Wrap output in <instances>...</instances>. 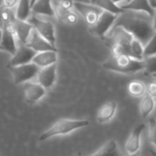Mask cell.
<instances>
[{"label":"cell","instance_id":"obj_1","mask_svg":"<svg viewBox=\"0 0 156 156\" xmlns=\"http://www.w3.org/2000/svg\"><path fill=\"white\" fill-rule=\"evenodd\" d=\"M117 27H121L131 33L144 46L155 32L153 27V16L144 12L133 10H124L118 15L112 28Z\"/></svg>","mask_w":156,"mask_h":156},{"label":"cell","instance_id":"obj_2","mask_svg":"<svg viewBox=\"0 0 156 156\" xmlns=\"http://www.w3.org/2000/svg\"><path fill=\"white\" fill-rule=\"evenodd\" d=\"M103 68L105 69L119 73L131 74L144 70V60H139L126 55L113 56L112 58L103 63Z\"/></svg>","mask_w":156,"mask_h":156},{"label":"cell","instance_id":"obj_3","mask_svg":"<svg viewBox=\"0 0 156 156\" xmlns=\"http://www.w3.org/2000/svg\"><path fill=\"white\" fill-rule=\"evenodd\" d=\"M90 122L87 120H72V119H61L58 121L52 127H50L47 132L43 133L39 136V141L43 142L51 137L57 135L68 134L73 131L88 126Z\"/></svg>","mask_w":156,"mask_h":156},{"label":"cell","instance_id":"obj_4","mask_svg":"<svg viewBox=\"0 0 156 156\" xmlns=\"http://www.w3.org/2000/svg\"><path fill=\"white\" fill-rule=\"evenodd\" d=\"M8 68L12 73L13 80L16 85L28 82L30 80L34 79L35 77H37V74L40 69L36 64L32 62L25 65L8 67Z\"/></svg>","mask_w":156,"mask_h":156},{"label":"cell","instance_id":"obj_5","mask_svg":"<svg viewBox=\"0 0 156 156\" xmlns=\"http://www.w3.org/2000/svg\"><path fill=\"white\" fill-rule=\"evenodd\" d=\"M36 31L43 37L47 41H48L52 46L56 47V33H55V27L52 22L45 19H41L37 17L36 15L30 16L27 20Z\"/></svg>","mask_w":156,"mask_h":156},{"label":"cell","instance_id":"obj_6","mask_svg":"<svg viewBox=\"0 0 156 156\" xmlns=\"http://www.w3.org/2000/svg\"><path fill=\"white\" fill-rule=\"evenodd\" d=\"M118 15L103 11L95 25L90 27V32L95 36L104 37L112 30Z\"/></svg>","mask_w":156,"mask_h":156},{"label":"cell","instance_id":"obj_7","mask_svg":"<svg viewBox=\"0 0 156 156\" xmlns=\"http://www.w3.org/2000/svg\"><path fill=\"white\" fill-rule=\"evenodd\" d=\"M74 8L82 16L85 22L90 27L96 24L101 14L103 12V10L97 5L85 2H74Z\"/></svg>","mask_w":156,"mask_h":156},{"label":"cell","instance_id":"obj_8","mask_svg":"<svg viewBox=\"0 0 156 156\" xmlns=\"http://www.w3.org/2000/svg\"><path fill=\"white\" fill-rule=\"evenodd\" d=\"M2 30L3 33L0 41V50L5 51L13 56L17 49V46H16L17 37L16 36L12 23L4 25L2 27Z\"/></svg>","mask_w":156,"mask_h":156},{"label":"cell","instance_id":"obj_9","mask_svg":"<svg viewBox=\"0 0 156 156\" xmlns=\"http://www.w3.org/2000/svg\"><path fill=\"white\" fill-rule=\"evenodd\" d=\"M25 101L28 105H34L46 95V89L39 83L26 82L23 87Z\"/></svg>","mask_w":156,"mask_h":156},{"label":"cell","instance_id":"obj_10","mask_svg":"<svg viewBox=\"0 0 156 156\" xmlns=\"http://www.w3.org/2000/svg\"><path fill=\"white\" fill-rule=\"evenodd\" d=\"M27 47L33 49L35 52H43V51H48V50H55L58 51L57 48L52 46L48 41H47L43 37H41L35 28L32 29L26 44Z\"/></svg>","mask_w":156,"mask_h":156},{"label":"cell","instance_id":"obj_11","mask_svg":"<svg viewBox=\"0 0 156 156\" xmlns=\"http://www.w3.org/2000/svg\"><path fill=\"white\" fill-rule=\"evenodd\" d=\"M36 54L37 52H35L30 48L20 44V46L17 47L16 53L12 56L7 67H16L31 63Z\"/></svg>","mask_w":156,"mask_h":156},{"label":"cell","instance_id":"obj_12","mask_svg":"<svg viewBox=\"0 0 156 156\" xmlns=\"http://www.w3.org/2000/svg\"><path fill=\"white\" fill-rule=\"evenodd\" d=\"M145 124L144 123H140L134 127L133 132L131 133L126 144H125V149L128 154H134L138 152L141 146V135L145 129Z\"/></svg>","mask_w":156,"mask_h":156},{"label":"cell","instance_id":"obj_13","mask_svg":"<svg viewBox=\"0 0 156 156\" xmlns=\"http://www.w3.org/2000/svg\"><path fill=\"white\" fill-rule=\"evenodd\" d=\"M56 78H57V64H53L48 67L40 69L37 74L38 83L46 90L50 89L54 85L56 81Z\"/></svg>","mask_w":156,"mask_h":156},{"label":"cell","instance_id":"obj_14","mask_svg":"<svg viewBox=\"0 0 156 156\" xmlns=\"http://www.w3.org/2000/svg\"><path fill=\"white\" fill-rule=\"evenodd\" d=\"M16 36L17 37V40L19 41L20 44L25 45L32 29L34 28L33 26L28 22V21H21L16 18L12 23Z\"/></svg>","mask_w":156,"mask_h":156},{"label":"cell","instance_id":"obj_15","mask_svg":"<svg viewBox=\"0 0 156 156\" xmlns=\"http://www.w3.org/2000/svg\"><path fill=\"white\" fill-rule=\"evenodd\" d=\"M58 61V51L48 50L43 52H37L33 58L32 63L36 64L39 69L48 67L53 64H57Z\"/></svg>","mask_w":156,"mask_h":156},{"label":"cell","instance_id":"obj_16","mask_svg":"<svg viewBox=\"0 0 156 156\" xmlns=\"http://www.w3.org/2000/svg\"><path fill=\"white\" fill-rule=\"evenodd\" d=\"M117 109V103L114 101H108L104 103L98 112L97 122L100 123H106L110 122L114 116Z\"/></svg>","mask_w":156,"mask_h":156},{"label":"cell","instance_id":"obj_17","mask_svg":"<svg viewBox=\"0 0 156 156\" xmlns=\"http://www.w3.org/2000/svg\"><path fill=\"white\" fill-rule=\"evenodd\" d=\"M34 15L55 16V9L52 5V0H37L32 5Z\"/></svg>","mask_w":156,"mask_h":156},{"label":"cell","instance_id":"obj_18","mask_svg":"<svg viewBox=\"0 0 156 156\" xmlns=\"http://www.w3.org/2000/svg\"><path fill=\"white\" fill-rule=\"evenodd\" d=\"M122 8L123 10H133V11H137V12H144V13L150 15L151 16H154V11H155L151 7L148 0H132L128 4L122 6Z\"/></svg>","mask_w":156,"mask_h":156},{"label":"cell","instance_id":"obj_19","mask_svg":"<svg viewBox=\"0 0 156 156\" xmlns=\"http://www.w3.org/2000/svg\"><path fill=\"white\" fill-rule=\"evenodd\" d=\"M89 156H122V154L118 148L116 141L111 140L102 145L95 154Z\"/></svg>","mask_w":156,"mask_h":156},{"label":"cell","instance_id":"obj_20","mask_svg":"<svg viewBox=\"0 0 156 156\" xmlns=\"http://www.w3.org/2000/svg\"><path fill=\"white\" fill-rule=\"evenodd\" d=\"M16 7L15 12L16 18L21 21H27L32 12L30 0H19Z\"/></svg>","mask_w":156,"mask_h":156},{"label":"cell","instance_id":"obj_21","mask_svg":"<svg viewBox=\"0 0 156 156\" xmlns=\"http://www.w3.org/2000/svg\"><path fill=\"white\" fill-rule=\"evenodd\" d=\"M53 6L55 9V16L59 21L68 25H73L77 23L78 16L72 10H64L56 5H53Z\"/></svg>","mask_w":156,"mask_h":156},{"label":"cell","instance_id":"obj_22","mask_svg":"<svg viewBox=\"0 0 156 156\" xmlns=\"http://www.w3.org/2000/svg\"><path fill=\"white\" fill-rule=\"evenodd\" d=\"M154 105H155V100L148 93H145L143 96L140 103V111H141L142 117L143 118L149 117V115L154 109Z\"/></svg>","mask_w":156,"mask_h":156},{"label":"cell","instance_id":"obj_23","mask_svg":"<svg viewBox=\"0 0 156 156\" xmlns=\"http://www.w3.org/2000/svg\"><path fill=\"white\" fill-rule=\"evenodd\" d=\"M91 4L97 5L103 11H107L114 15H120L124 11L121 6L114 4L112 0H92Z\"/></svg>","mask_w":156,"mask_h":156},{"label":"cell","instance_id":"obj_24","mask_svg":"<svg viewBox=\"0 0 156 156\" xmlns=\"http://www.w3.org/2000/svg\"><path fill=\"white\" fill-rule=\"evenodd\" d=\"M128 91L132 96L140 98V97H143L146 93V87L144 82L139 81V80H133L129 83Z\"/></svg>","mask_w":156,"mask_h":156},{"label":"cell","instance_id":"obj_25","mask_svg":"<svg viewBox=\"0 0 156 156\" xmlns=\"http://www.w3.org/2000/svg\"><path fill=\"white\" fill-rule=\"evenodd\" d=\"M144 46L142 44V42L134 37V39L131 43L130 47V56L133 58L139 59V60H144Z\"/></svg>","mask_w":156,"mask_h":156},{"label":"cell","instance_id":"obj_26","mask_svg":"<svg viewBox=\"0 0 156 156\" xmlns=\"http://www.w3.org/2000/svg\"><path fill=\"white\" fill-rule=\"evenodd\" d=\"M156 55V31L152 36L150 40L146 43L144 49V57L148 58Z\"/></svg>","mask_w":156,"mask_h":156},{"label":"cell","instance_id":"obj_27","mask_svg":"<svg viewBox=\"0 0 156 156\" xmlns=\"http://www.w3.org/2000/svg\"><path fill=\"white\" fill-rule=\"evenodd\" d=\"M144 70H146L148 73L152 75L156 74V55L144 58Z\"/></svg>","mask_w":156,"mask_h":156},{"label":"cell","instance_id":"obj_28","mask_svg":"<svg viewBox=\"0 0 156 156\" xmlns=\"http://www.w3.org/2000/svg\"><path fill=\"white\" fill-rule=\"evenodd\" d=\"M15 18H16V16L13 14L11 9H7V8H5V7L2 6V12H1V24H2V27L4 25L13 23Z\"/></svg>","mask_w":156,"mask_h":156},{"label":"cell","instance_id":"obj_29","mask_svg":"<svg viewBox=\"0 0 156 156\" xmlns=\"http://www.w3.org/2000/svg\"><path fill=\"white\" fill-rule=\"evenodd\" d=\"M149 130H150V141L154 146L156 151V120L154 118L149 119Z\"/></svg>","mask_w":156,"mask_h":156},{"label":"cell","instance_id":"obj_30","mask_svg":"<svg viewBox=\"0 0 156 156\" xmlns=\"http://www.w3.org/2000/svg\"><path fill=\"white\" fill-rule=\"evenodd\" d=\"M56 6L62 8L64 10H72V8L74 7V1L72 0H57V2L55 3Z\"/></svg>","mask_w":156,"mask_h":156},{"label":"cell","instance_id":"obj_31","mask_svg":"<svg viewBox=\"0 0 156 156\" xmlns=\"http://www.w3.org/2000/svg\"><path fill=\"white\" fill-rule=\"evenodd\" d=\"M19 0H2V6L7 9H12L16 6Z\"/></svg>","mask_w":156,"mask_h":156},{"label":"cell","instance_id":"obj_32","mask_svg":"<svg viewBox=\"0 0 156 156\" xmlns=\"http://www.w3.org/2000/svg\"><path fill=\"white\" fill-rule=\"evenodd\" d=\"M146 91H147V93L149 94V95H151L154 100L156 99V81H153V82H151L149 85H148V87H147V89H146Z\"/></svg>","mask_w":156,"mask_h":156},{"label":"cell","instance_id":"obj_33","mask_svg":"<svg viewBox=\"0 0 156 156\" xmlns=\"http://www.w3.org/2000/svg\"><path fill=\"white\" fill-rule=\"evenodd\" d=\"M114 4H116L117 5H119V6H123L124 5H126V4H128L129 2H131L132 0H112Z\"/></svg>","mask_w":156,"mask_h":156},{"label":"cell","instance_id":"obj_34","mask_svg":"<svg viewBox=\"0 0 156 156\" xmlns=\"http://www.w3.org/2000/svg\"><path fill=\"white\" fill-rule=\"evenodd\" d=\"M151 7L154 9V10H156V0H148Z\"/></svg>","mask_w":156,"mask_h":156},{"label":"cell","instance_id":"obj_35","mask_svg":"<svg viewBox=\"0 0 156 156\" xmlns=\"http://www.w3.org/2000/svg\"><path fill=\"white\" fill-rule=\"evenodd\" d=\"M153 27H154V31H156V10L154 11V15L153 16Z\"/></svg>","mask_w":156,"mask_h":156},{"label":"cell","instance_id":"obj_36","mask_svg":"<svg viewBox=\"0 0 156 156\" xmlns=\"http://www.w3.org/2000/svg\"><path fill=\"white\" fill-rule=\"evenodd\" d=\"M74 2H85V3H90V0H72Z\"/></svg>","mask_w":156,"mask_h":156},{"label":"cell","instance_id":"obj_37","mask_svg":"<svg viewBox=\"0 0 156 156\" xmlns=\"http://www.w3.org/2000/svg\"><path fill=\"white\" fill-rule=\"evenodd\" d=\"M2 33H3V30H2V27H0V41H1V37H2Z\"/></svg>","mask_w":156,"mask_h":156},{"label":"cell","instance_id":"obj_38","mask_svg":"<svg viewBox=\"0 0 156 156\" xmlns=\"http://www.w3.org/2000/svg\"><path fill=\"white\" fill-rule=\"evenodd\" d=\"M1 12H2V5L0 6V25H2L1 24Z\"/></svg>","mask_w":156,"mask_h":156},{"label":"cell","instance_id":"obj_39","mask_svg":"<svg viewBox=\"0 0 156 156\" xmlns=\"http://www.w3.org/2000/svg\"><path fill=\"white\" fill-rule=\"evenodd\" d=\"M37 0H30V3H31V6L35 4V2H36Z\"/></svg>","mask_w":156,"mask_h":156},{"label":"cell","instance_id":"obj_40","mask_svg":"<svg viewBox=\"0 0 156 156\" xmlns=\"http://www.w3.org/2000/svg\"><path fill=\"white\" fill-rule=\"evenodd\" d=\"M151 153H152V154L154 156H156V151H152Z\"/></svg>","mask_w":156,"mask_h":156},{"label":"cell","instance_id":"obj_41","mask_svg":"<svg viewBox=\"0 0 156 156\" xmlns=\"http://www.w3.org/2000/svg\"><path fill=\"white\" fill-rule=\"evenodd\" d=\"M126 156H138L136 154H128V155H126Z\"/></svg>","mask_w":156,"mask_h":156},{"label":"cell","instance_id":"obj_42","mask_svg":"<svg viewBox=\"0 0 156 156\" xmlns=\"http://www.w3.org/2000/svg\"><path fill=\"white\" fill-rule=\"evenodd\" d=\"M77 156H82L81 155V154H80V153H79V154H78V155Z\"/></svg>","mask_w":156,"mask_h":156},{"label":"cell","instance_id":"obj_43","mask_svg":"<svg viewBox=\"0 0 156 156\" xmlns=\"http://www.w3.org/2000/svg\"><path fill=\"white\" fill-rule=\"evenodd\" d=\"M153 76H154V78H155V79H156V74H154Z\"/></svg>","mask_w":156,"mask_h":156},{"label":"cell","instance_id":"obj_44","mask_svg":"<svg viewBox=\"0 0 156 156\" xmlns=\"http://www.w3.org/2000/svg\"><path fill=\"white\" fill-rule=\"evenodd\" d=\"M155 101H156V99H155Z\"/></svg>","mask_w":156,"mask_h":156}]
</instances>
